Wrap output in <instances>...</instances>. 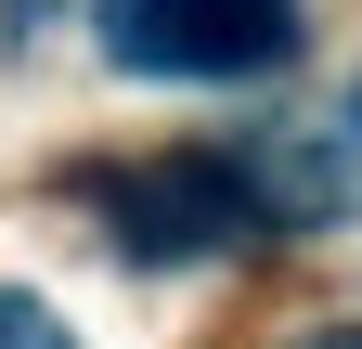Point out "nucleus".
<instances>
[{"mask_svg":"<svg viewBox=\"0 0 362 349\" xmlns=\"http://www.w3.org/2000/svg\"><path fill=\"white\" fill-rule=\"evenodd\" d=\"M337 349H362V336H337Z\"/></svg>","mask_w":362,"mask_h":349,"instance_id":"nucleus-4","label":"nucleus"},{"mask_svg":"<svg viewBox=\"0 0 362 349\" xmlns=\"http://www.w3.org/2000/svg\"><path fill=\"white\" fill-rule=\"evenodd\" d=\"M104 220H117V246L129 259H233V246H259L272 233V194L246 182L233 155H156V168H117L104 182Z\"/></svg>","mask_w":362,"mask_h":349,"instance_id":"nucleus-1","label":"nucleus"},{"mask_svg":"<svg viewBox=\"0 0 362 349\" xmlns=\"http://www.w3.org/2000/svg\"><path fill=\"white\" fill-rule=\"evenodd\" d=\"M0 349H78V336H65L52 311H39L26 285H0Z\"/></svg>","mask_w":362,"mask_h":349,"instance_id":"nucleus-3","label":"nucleus"},{"mask_svg":"<svg viewBox=\"0 0 362 349\" xmlns=\"http://www.w3.org/2000/svg\"><path fill=\"white\" fill-rule=\"evenodd\" d=\"M129 78H259L298 52V0H90Z\"/></svg>","mask_w":362,"mask_h":349,"instance_id":"nucleus-2","label":"nucleus"}]
</instances>
